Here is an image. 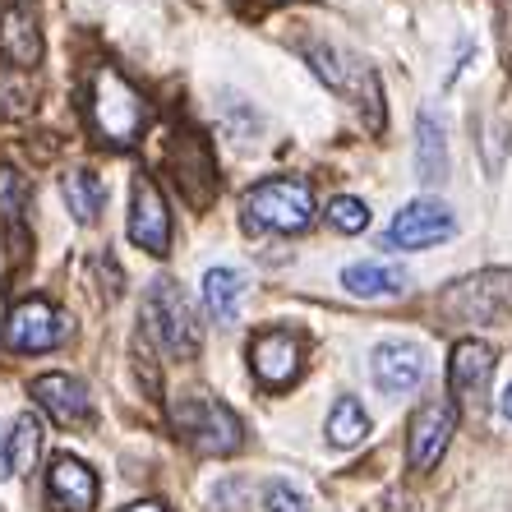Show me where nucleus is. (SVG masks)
I'll list each match as a JSON object with an SVG mask.
<instances>
[{
  "mask_svg": "<svg viewBox=\"0 0 512 512\" xmlns=\"http://www.w3.org/2000/svg\"><path fill=\"white\" fill-rule=\"evenodd\" d=\"M148 102L120 70L102 65L88 84V125L107 148H134L148 130Z\"/></svg>",
  "mask_w": 512,
  "mask_h": 512,
  "instance_id": "nucleus-1",
  "label": "nucleus"
},
{
  "mask_svg": "<svg viewBox=\"0 0 512 512\" xmlns=\"http://www.w3.org/2000/svg\"><path fill=\"white\" fill-rule=\"evenodd\" d=\"M314 194L305 180H291V176H277V180H263L245 194V227L263 231V236H300V231L314 227Z\"/></svg>",
  "mask_w": 512,
  "mask_h": 512,
  "instance_id": "nucleus-2",
  "label": "nucleus"
},
{
  "mask_svg": "<svg viewBox=\"0 0 512 512\" xmlns=\"http://www.w3.org/2000/svg\"><path fill=\"white\" fill-rule=\"evenodd\" d=\"M143 328L157 342V351H167L176 360H190L199 351V314H194L185 286L171 277H153V286H148Z\"/></svg>",
  "mask_w": 512,
  "mask_h": 512,
  "instance_id": "nucleus-3",
  "label": "nucleus"
},
{
  "mask_svg": "<svg viewBox=\"0 0 512 512\" xmlns=\"http://www.w3.org/2000/svg\"><path fill=\"white\" fill-rule=\"evenodd\" d=\"M439 305L448 319L462 323H494L512 314V268H480V273L457 277L439 291Z\"/></svg>",
  "mask_w": 512,
  "mask_h": 512,
  "instance_id": "nucleus-4",
  "label": "nucleus"
},
{
  "mask_svg": "<svg viewBox=\"0 0 512 512\" xmlns=\"http://www.w3.org/2000/svg\"><path fill=\"white\" fill-rule=\"evenodd\" d=\"M176 434L203 457H231L245 443V429L213 397H185L176 402Z\"/></svg>",
  "mask_w": 512,
  "mask_h": 512,
  "instance_id": "nucleus-5",
  "label": "nucleus"
},
{
  "mask_svg": "<svg viewBox=\"0 0 512 512\" xmlns=\"http://www.w3.org/2000/svg\"><path fill=\"white\" fill-rule=\"evenodd\" d=\"M74 333V319L60 305H51L47 296H28L19 300L5 319V346L10 351H24V356H42V351H56L65 346Z\"/></svg>",
  "mask_w": 512,
  "mask_h": 512,
  "instance_id": "nucleus-6",
  "label": "nucleus"
},
{
  "mask_svg": "<svg viewBox=\"0 0 512 512\" xmlns=\"http://www.w3.org/2000/svg\"><path fill=\"white\" fill-rule=\"evenodd\" d=\"M457 429V402L453 397H434L411 416V429H406V462L411 471H429V466L443 457L448 439Z\"/></svg>",
  "mask_w": 512,
  "mask_h": 512,
  "instance_id": "nucleus-7",
  "label": "nucleus"
},
{
  "mask_svg": "<svg viewBox=\"0 0 512 512\" xmlns=\"http://www.w3.org/2000/svg\"><path fill=\"white\" fill-rule=\"evenodd\" d=\"M457 231V217L443 199H411L406 208H397L393 227H388V245L397 250H429Z\"/></svg>",
  "mask_w": 512,
  "mask_h": 512,
  "instance_id": "nucleus-8",
  "label": "nucleus"
},
{
  "mask_svg": "<svg viewBox=\"0 0 512 512\" xmlns=\"http://www.w3.org/2000/svg\"><path fill=\"white\" fill-rule=\"evenodd\" d=\"M370 370H374V383H379V393H388V397L416 393L420 383H425V370H429L425 346L411 342V337H388V342L374 346Z\"/></svg>",
  "mask_w": 512,
  "mask_h": 512,
  "instance_id": "nucleus-9",
  "label": "nucleus"
},
{
  "mask_svg": "<svg viewBox=\"0 0 512 512\" xmlns=\"http://www.w3.org/2000/svg\"><path fill=\"white\" fill-rule=\"evenodd\" d=\"M130 240L139 245L143 254H153V259H162V254L171 250V208H167L162 190H157V185H153L148 176H134Z\"/></svg>",
  "mask_w": 512,
  "mask_h": 512,
  "instance_id": "nucleus-10",
  "label": "nucleus"
},
{
  "mask_svg": "<svg viewBox=\"0 0 512 512\" xmlns=\"http://www.w3.org/2000/svg\"><path fill=\"white\" fill-rule=\"evenodd\" d=\"M494 360L499 351L480 337H466V342L453 346V360H448V388L453 397L466 406V411H480L489 393V374H494Z\"/></svg>",
  "mask_w": 512,
  "mask_h": 512,
  "instance_id": "nucleus-11",
  "label": "nucleus"
},
{
  "mask_svg": "<svg viewBox=\"0 0 512 512\" xmlns=\"http://www.w3.org/2000/svg\"><path fill=\"white\" fill-rule=\"evenodd\" d=\"M47 503L51 512H93L97 508V471L79 457L60 453L47 471Z\"/></svg>",
  "mask_w": 512,
  "mask_h": 512,
  "instance_id": "nucleus-12",
  "label": "nucleus"
},
{
  "mask_svg": "<svg viewBox=\"0 0 512 512\" xmlns=\"http://www.w3.org/2000/svg\"><path fill=\"white\" fill-rule=\"evenodd\" d=\"M250 370L263 388H286L300 374V337L286 328H268L250 342Z\"/></svg>",
  "mask_w": 512,
  "mask_h": 512,
  "instance_id": "nucleus-13",
  "label": "nucleus"
},
{
  "mask_svg": "<svg viewBox=\"0 0 512 512\" xmlns=\"http://www.w3.org/2000/svg\"><path fill=\"white\" fill-rule=\"evenodd\" d=\"M33 402L47 411L56 425H84L93 416V393H88L84 379L74 374H37L33 379Z\"/></svg>",
  "mask_w": 512,
  "mask_h": 512,
  "instance_id": "nucleus-14",
  "label": "nucleus"
},
{
  "mask_svg": "<svg viewBox=\"0 0 512 512\" xmlns=\"http://www.w3.org/2000/svg\"><path fill=\"white\" fill-rule=\"evenodd\" d=\"M171 171H176L180 190L190 194L194 203L213 199V157H208V143L194 130L176 134V148H171Z\"/></svg>",
  "mask_w": 512,
  "mask_h": 512,
  "instance_id": "nucleus-15",
  "label": "nucleus"
},
{
  "mask_svg": "<svg viewBox=\"0 0 512 512\" xmlns=\"http://www.w3.org/2000/svg\"><path fill=\"white\" fill-rule=\"evenodd\" d=\"M250 291V273H240L231 263H217L203 273V305H208V319L217 328H231L240 319V300Z\"/></svg>",
  "mask_w": 512,
  "mask_h": 512,
  "instance_id": "nucleus-16",
  "label": "nucleus"
},
{
  "mask_svg": "<svg viewBox=\"0 0 512 512\" xmlns=\"http://www.w3.org/2000/svg\"><path fill=\"white\" fill-rule=\"evenodd\" d=\"M0 51L19 70H33L37 60H42V28H37L33 10L14 5V10L0 14Z\"/></svg>",
  "mask_w": 512,
  "mask_h": 512,
  "instance_id": "nucleus-17",
  "label": "nucleus"
},
{
  "mask_svg": "<svg viewBox=\"0 0 512 512\" xmlns=\"http://www.w3.org/2000/svg\"><path fill=\"white\" fill-rule=\"evenodd\" d=\"M310 56V65H314V74H319L328 88H337V93H346V97H360L365 88H370V70H365V60H356L351 51H323V47H310L305 51Z\"/></svg>",
  "mask_w": 512,
  "mask_h": 512,
  "instance_id": "nucleus-18",
  "label": "nucleus"
},
{
  "mask_svg": "<svg viewBox=\"0 0 512 512\" xmlns=\"http://www.w3.org/2000/svg\"><path fill=\"white\" fill-rule=\"evenodd\" d=\"M28 213H33V185L19 167L0 162V222L10 231V245L28 236Z\"/></svg>",
  "mask_w": 512,
  "mask_h": 512,
  "instance_id": "nucleus-19",
  "label": "nucleus"
},
{
  "mask_svg": "<svg viewBox=\"0 0 512 512\" xmlns=\"http://www.w3.org/2000/svg\"><path fill=\"white\" fill-rule=\"evenodd\" d=\"M416 153H420V180L425 185H443L448 180V134L434 111H420L416 120Z\"/></svg>",
  "mask_w": 512,
  "mask_h": 512,
  "instance_id": "nucleus-20",
  "label": "nucleus"
},
{
  "mask_svg": "<svg viewBox=\"0 0 512 512\" xmlns=\"http://www.w3.org/2000/svg\"><path fill=\"white\" fill-rule=\"evenodd\" d=\"M342 286L351 296L379 300V296H402L406 291V273L388 268V263H346L342 268Z\"/></svg>",
  "mask_w": 512,
  "mask_h": 512,
  "instance_id": "nucleus-21",
  "label": "nucleus"
},
{
  "mask_svg": "<svg viewBox=\"0 0 512 512\" xmlns=\"http://www.w3.org/2000/svg\"><path fill=\"white\" fill-rule=\"evenodd\" d=\"M65 208H70V217L74 222H97L102 217V208H107V190H102V180L93 176V171H70L65 176Z\"/></svg>",
  "mask_w": 512,
  "mask_h": 512,
  "instance_id": "nucleus-22",
  "label": "nucleus"
},
{
  "mask_svg": "<svg viewBox=\"0 0 512 512\" xmlns=\"http://www.w3.org/2000/svg\"><path fill=\"white\" fill-rule=\"evenodd\" d=\"M370 434V411L360 397H337L333 411H328V443L333 448H356Z\"/></svg>",
  "mask_w": 512,
  "mask_h": 512,
  "instance_id": "nucleus-23",
  "label": "nucleus"
},
{
  "mask_svg": "<svg viewBox=\"0 0 512 512\" xmlns=\"http://www.w3.org/2000/svg\"><path fill=\"white\" fill-rule=\"evenodd\" d=\"M5 448H10V471H14V476H28V471L37 466V453H42V420H37V416H19Z\"/></svg>",
  "mask_w": 512,
  "mask_h": 512,
  "instance_id": "nucleus-24",
  "label": "nucleus"
},
{
  "mask_svg": "<svg viewBox=\"0 0 512 512\" xmlns=\"http://www.w3.org/2000/svg\"><path fill=\"white\" fill-rule=\"evenodd\" d=\"M328 227L342 231V236H360V231L370 227V208H365V199H356V194H337V199L328 203Z\"/></svg>",
  "mask_w": 512,
  "mask_h": 512,
  "instance_id": "nucleus-25",
  "label": "nucleus"
},
{
  "mask_svg": "<svg viewBox=\"0 0 512 512\" xmlns=\"http://www.w3.org/2000/svg\"><path fill=\"white\" fill-rule=\"evenodd\" d=\"M263 512H310V499H305L296 485L273 480V485L263 489Z\"/></svg>",
  "mask_w": 512,
  "mask_h": 512,
  "instance_id": "nucleus-26",
  "label": "nucleus"
},
{
  "mask_svg": "<svg viewBox=\"0 0 512 512\" xmlns=\"http://www.w3.org/2000/svg\"><path fill=\"white\" fill-rule=\"evenodd\" d=\"M120 512H171L167 503H157V499H139V503H130V508H120Z\"/></svg>",
  "mask_w": 512,
  "mask_h": 512,
  "instance_id": "nucleus-27",
  "label": "nucleus"
},
{
  "mask_svg": "<svg viewBox=\"0 0 512 512\" xmlns=\"http://www.w3.org/2000/svg\"><path fill=\"white\" fill-rule=\"evenodd\" d=\"M499 416H503V425L512 429V383L503 388V397H499Z\"/></svg>",
  "mask_w": 512,
  "mask_h": 512,
  "instance_id": "nucleus-28",
  "label": "nucleus"
},
{
  "mask_svg": "<svg viewBox=\"0 0 512 512\" xmlns=\"http://www.w3.org/2000/svg\"><path fill=\"white\" fill-rule=\"evenodd\" d=\"M0 476H10V448L0 443Z\"/></svg>",
  "mask_w": 512,
  "mask_h": 512,
  "instance_id": "nucleus-29",
  "label": "nucleus"
}]
</instances>
